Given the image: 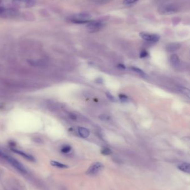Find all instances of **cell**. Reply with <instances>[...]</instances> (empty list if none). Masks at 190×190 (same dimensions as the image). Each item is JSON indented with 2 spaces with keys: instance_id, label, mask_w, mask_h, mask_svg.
Wrapping results in <instances>:
<instances>
[{
  "instance_id": "cell-1",
  "label": "cell",
  "mask_w": 190,
  "mask_h": 190,
  "mask_svg": "<svg viewBox=\"0 0 190 190\" xmlns=\"http://www.w3.org/2000/svg\"><path fill=\"white\" fill-rule=\"evenodd\" d=\"M0 157L5 159V160H6L8 162L12 165L13 167L15 168L16 170L20 171V172L23 173H26L27 172L25 167L20 162H18V160H16L13 157L5 154L1 151H0Z\"/></svg>"
},
{
  "instance_id": "cell-2",
  "label": "cell",
  "mask_w": 190,
  "mask_h": 190,
  "mask_svg": "<svg viewBox=\"0 0 190 190\" xmlns=\"http://www.w3.org/2000/svg\"><path fill=\"white\" fill-rule=\"evenodd\" d=\"M92 18L91 15L87 13H80L75 14L70 16L69 18L71 22L75 24H87L90 21Z\"/></svg>"
},
{
  "instance_id": "cell-3",
  "label": "cell",
  "mask_w": 190,
  "mask_h": 190,
  "mask_svg": "<svg viewBox=\"0 0 190 190\" xmlns=\"http://www.w3.org/2000/svg\"><path fill=\"white\" fill-rule=\"evenodd\" d=\"M178 11V8L173 4H168L161 6L158 8V12L161 15H169L176 13Z\"/></svg>"
},
{
  "instance_id": "cell-4",
  "label": "cell",
  "mask_w": 190,
  "mask_h": 190,
  "mask_svg": "<svg viewBox=\"0 0 190 190\" xmlns=\"http://www.w3.org/2000/svg\"><path fill=\"white\" fill-rule=\"evenodd\" d=\"M104 23L99 21H89L87 23V28L90 33H95L99 31L104 28Z\"/></svg>"
},
{
  "instance_id": "cell-5",
  "label": "cell",
  "mask_w": 190,
  "mask_h": 190,
  "mask_svg": "<svg viewBox=\"0 0 190 190\" xmlns=\"http://www.w3.org/2000/svg\"><path fill=\"white\" fill-rule=\"evenodd\" d=\"M12 3L18 8H28L35 6L36 0H13Z\"/></svg>"
},
{
  "instance_id": "cell-6",
  "label": "cell",
  "mask_w": 190,
  "mask_h": 190,
  "mask_svg": "<svg viewBox=\"0 0 190 190\" xmlns=\"http://www.w3.org/2000/svg\"><path fill=\"white\" fill-rule=\"evenodd\" d=\"M103 168L104 166L102 163L99 162L94 163L90 166L88 170L87 171L86 174L89 176L97 175L100 172V171H102L103 169Z\"/></svg>"
},
{
  "instance_id": "cell-7",
  "label": "cell",
  "mask_w": 190,
  "mask_h": 190,
  "mask_svg": "<svg viewBox=\"0 0 190 190\" xmlns=\"http://www.w3.org/2000/svg\"><path fill=\"white\" fill-rule=\"evenodd\" d=\"M140 36L143 40L149 42H156L160 40V36L157 34H152V33L142 32L140 33Z\"/></svg>"
},
{
  "instance_id": "cell-8",
  "label": "cell",
  "mask_w": 190,
  "mask_h": 190,
  "mask_svg": "<svg viewBox=\"0 0 190 190\" xmlns=\"http://www.w3.org/2000/svg\"><path fill=\"white\" fill-rule=\"evenodd\" d=\"M19 14V11L16 9H13V8H10L8 10H6L3 12L0 16L5 18H13L16 17Z\"/></svg>"
},
{
  "instance_id": "cell-9",
  "label": "cell",
  "mask_w": 190,
  "mask_h": 190,
  "mask_svg": "<svg viewBox=\"0 0 190 190\" xmlns=\"http://www.w3.org/2000/svg\"><path fill=\"white\" fill-rule=\"evenodd\" d=\"M11 150L13 151V152H15V153H17L18 155H20L21 156H22L23 158H25V159H26L27 160H29V161H35V158L31 155L24 152H23L22 151L16 150V149H15V148H11Z\"/></svg>"
},
{
  "instance_id": "cell-10",
  "label": "cell",
  "mask_w": 190,
  "mask_h": 190,
  "mask_svg": "<svg viewBox=\"0 0 190 190\" xmlns=\"http://www.w3.org/2000/svg\"><path fill=\"white\" fill-rule=\"evenodd\" d=\"M181 48V44L179 43H171L167 46L166 50L168 52H173L178 50Z\"/></svg>"
},
{
  "instance_id": "cell-11",
  "label": "cell",
  "mask_w": 190,
  "mask_h": 190,
  "mask_svg": "<svg viewBox=\"0 0 190 190\" xmlns=\"http://www.w3.org/2000/svg\"><path fill=\"white\" fill-rule=\"evenodd\" d=\"M178 168L184 172L190 173V166L189 163H182L178 166Z\"/></svg>"
},
{
  "instance_id": "cell-12",
  "label": "cell",
  "mask_w": 190,
  "mask_h": 190,
  "mask_svg": "<svg viewBox=\"0 0 190 190\" xmlns=\"http://www.w3.org/2000/svg\"><path fill=\"white\" fill-rule=\"evenodd\" d=\"M78 133L82 138H87L90 135L89 131L84 128H79Z\"/></svg>"
},
{
  "instance_id": "cell-13",
  "label": "cell",
  "mask_w": 190,
  "mask_h": 190,
  "mask_svg": "<svg viewBox=\"0 0 190 190\" xmlns=\"http://www.w3.org/2000/svg\"><path fill=\"white\" fill-rule=\"evenodd\" d=\"M50 164L54 167L60 168H68V166H67V165L62 163L59 162L58 161H51Z\"/></svg>"
},
{
  "instance_id": "cell-14",
  "label": "cell",
  "mask_w": 190,
  "mask_h": 190,
  "mask_svg": "<svg viewBox=\"0 0 190 190\" xmlns=\"http://www.w3.org/2000/svg\"><path fill=\"white\" fill-rule=\"evenodd\" d=\"M170 62L171 63L173 66H177L180 63V59L177 55H176V54L172 55L170 58Z\"/></svg>"
},
{
  "instance_id": "cell-15",
  "label": "cell",
  "mask_w": 190,
  "mask_h": 190,
  "mask_svg": "<svg viewBox=\"0 0 190 190\" xmlns=\"http://www.w3.org/2000/svg\"><path fill=\"white\" fill-rule=\"evenodd\" d=\"M131 70H133L134 72L137 73L138 74L142 76H145V73L142 70H140L139 68H135V67H131Z\"/></svg>"
},
{
  "instance_id": "cell-16",
  "label": "cell",
  "mask_w": 190,
  "mask_h": 190,
  "mask_svg": "<svg viewBox=\"0 0 190 190\" xmlns=\"http://www.w3.org/2000/svg\"><path fill=\"white\" fill-rule=\"evenodd\" d=\"M71 150V148L69 145H65L61 148V152L64 153H67L70 152Z\"/></svg>"
},
{
  "instance_id": "cell-17",
  "label": "cell",
  "mask_w": 190,
  "mask_h": 190,
  "mask_svg": "<svg viewBox=\"0 0 190 190\" xmlns=\"http://www.w3.org/2000/svg\"><path fill=\"white\" fill-rule=\"evenodd\" d=\"M140 0H124L123 3L124 5H129L133 4L137 2L138 1H139Z\"/></svg>"
},
{
  "instance_id": "cell-18",
  "label": "cell",
  "mask_w": 190,
  "mask_h": 190,
  "mask_svg": "<svg viewBox=\"0 0 190 190\" xmlns=\"http://www.w3.org/2000/svg\"><path fill=\"white\" fill-rule=\"evenodd\" d=\"M101 152H102L103 155H109L111 154L112 151H111V150H110L109 148H104L102 150Z\"/></svg>"
},
{
  "instance_id": "cell-19",
  "label": "cell",
  "mask_w": 190,
  "mask_h": 190,
  "mask_svg": "<svg viewBox=\"0 0 190 190\" xmlns=\"http://www.w3.org/2000/svg\"><path fill=\"white\" fill-rule=\"evenodd\" d=\"M113 0H97L96 1V2H97L99 4H105L109 3Z\"/></svg>"
},
{
  "instance_id": "cell-20",
  "label": "cell",
  "mask_w": 190,
  "mask_h": 190,
  "mask_svg": "<svg viewBox=\"0 0 190 190\" xmlns=\"http://www.w3.org/2000/svg\"><path fill=\"white\" fill-rule=\"evenodd\" d=\"M148 55V53L147 51H145V50H143L142 51L140 52V58H145V57L147 56Z\"/></svg>"
},
{
  "instance_id": "cell-21",
  "label": "cell",
  "mask_w": 190,
  "mask_h": 190,
  "mask_svg": "<svg viewBox=\"0 0 190 190\" xmlns=\"http://www.w3.org/2000/svg\"><path fill=\"white\" fill-rule=\"evenodd\" d=\"M119 97L120 100L123 101H126L128 100L127 96L126 95L120 94V95H119Z\"/></svg>"
},
{
  "instance_id": "cell-22",
  "label": "cell",
  "mask_w": 190,
  "mask_h": 190,
  "mask_svg": "<svg viewBox=\"0 0 190 190\" xmlns=\"http://www.w3.org/2000/svg\"><path fill=\"white\" fill-rule=\"evenodd\" d=\"M106 95L107 98H108L109 100L112 101H115V98L112 95L110 94V93H106Z\"/></svg>"
},
{
  "instance_id": "cell-23",
  "label": "cell",
  "mask_w": 190,
  "mask_h": 190,
  "mask_svg": "<svg viewBox=\"0 0 190 190\" xmlns=\"http://www.w3.org/2000/svg\"><path fill=\"white\" fill-rule=\"evenodd\" d=\"M118 68H119L120 69H125V66L123 64H119L118 66Z\"/></svg>"
},
{
  "instance_id": "cell-24",
  "label": "cell",
  "mask_w": 190,
  "mask_h": 190,
  "mask_svg": "<svg viewBox=\"0 0 190 190\" xmlns=\"http://www.w3.org/2000/svg\"><path fill=\"white\" fill-rule=\"evenodd\" d=\"M5 10V8H3V7H1V6H0V15Z\"/></svg>"
},
{
  "instance_id": "cell-25",
  "label": "cell",
  "mask_w": 190,
  "mask_h": 190,
  "mask_svg": "<svg viewBox=\"0 0 190 190\" xmlns=\"http://www.w3.org/2000/svg\"><path fill=\"white\" fill-rule=\"evenodd\" d=\"M1 2V0H0V2Z\"/></svg>"
}]
</instances>
